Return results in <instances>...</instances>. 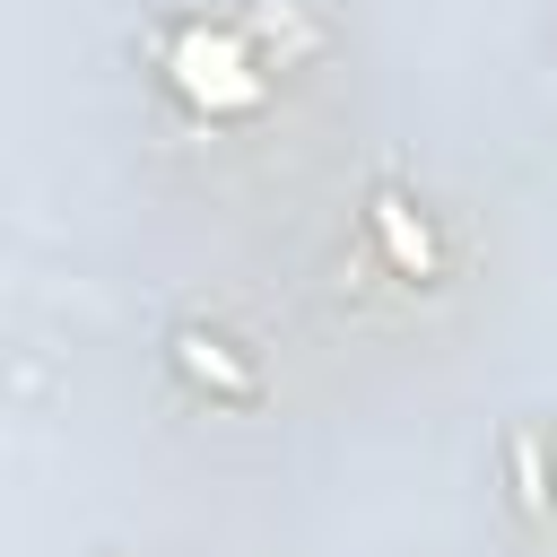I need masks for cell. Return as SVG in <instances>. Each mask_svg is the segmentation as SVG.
<instances>
[{"label":"cell","mask_w":557,"mask_h":557,"mask_svg":"<svg viewBox=\"0 0 557 557\" xmlns=\"http://www.w3.org/2000/svg\"><path fill=\"white\" fill-rule=\"evenodd\" d=\"M374 244L392 252L400 278H435V235L418 226V209H409L400 191H374Z\"/></svg>","instance_id":"cell-1"},{"label":"cell","mask_w":557,"mask_h":557,"mask_svg":"<svg viewBox=\"0 0 557 557\" xmlns=\"http://www.w3.org/2000/svg\"><path fill=\"white\" fill-rule=\"evenodd\" d=\"M174 357H183V374H191V383H209V392H226V400H252V374H244L209 331H183V339H174Z\"/></svg>","instance_id":"cell-2"},{"label":"cell","mask_w":557,"mask_h":557,"mask_svg":"<svg viewBox=\"0 0 557 557\" xmlns=\"http://www.w3.org/2000/svg\"><path fill=\"white\" fill-rule=\"evenodd\" d=\"M505 453H513V487H522V513H531V522H548V479H540V435H531V426H513V435H505Z\"/></svg>","instance_id":"cell-3"}]
</instances>
